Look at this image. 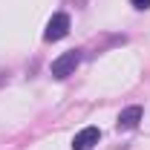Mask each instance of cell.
Returning a JSON list of instances; mask_svg holds the SVG:
<instances>
[{
	"label": "cell",
	"mask_w": 150,
	"mask_h": 150,
	"mask_svg": "<svg viewBox=\"0 0 150 150\" xmlns=\"http://www.w3.org/2000/svg\"><path fill=\"white\" fill-rule=\"evenodd\" d=\"M78 64H81V49H69V52H64L61 58L52 61L49 72H52V78H69L78 69Z\"/></svg>",
	"instance_id": "6da1fadb"
},
{
	"label": "cell",
	"mask_w": 150,
	"mask_h": 150,
	"mask_svg": "<svg viewBox=\"0 0 150 150\" xmlns=\"http://www.w3.org/2000/svg\"><path fill=\"white\" fill-rule=\"evenodd\" d=\"M69 35V15H64V12H55L49 23H46V32H43V40H61V38Z\"/></svg>",
	"instance_id": "7a4b0ae2"
},
{
	"label": "cell",
	"mask_w": 150,
	"mask_h": 150,
	"mask_svg": "<svg viewBox=\"0 0 150 150\" xmlns=\"http://www.w3.org/2000/svg\"><path fill=\"white\" fill-rule=\"evenodd\" d=\"M101 139V130L98 127H84L81 133H75L72 139V150H93Z\"/></svg>",
	"instance_id": "3957f363"
},
{
	"label": "cell",
	"mask_w": 150,
	"mask_h": 150,
	"mask_svg": "<svg viewBox=\"0 0 150 150\" xmlns=\"http://www.w3.org/2000/svg\"><path fill=\"white\" fill-rule=\"evenodd\" d=\"M142 115H144L142 107H136V104H133V107H127V110L118 112V121H115V124H118V130H133V127L142 121Z\"/></svg>",
	"instance_id": "277c9868"
},
{
	"label": "cell",
	"mask_w": 150,
	"mask_h": 150,
	"mask_svg": "<svg viewBox=\"0 0 150 150\" xmlns=\"http://www.w3.org/2000/svg\"><path fill=\"white\" fill-rule=\"evenodd\" d=\"M133 6H136V9H142V12H144V9H150V0H130Z\"/></svg>",
	"instance_id": "5b68a950"
}]
</instances>
